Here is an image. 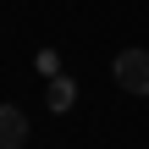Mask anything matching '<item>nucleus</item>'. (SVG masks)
I'll list each match as a JSON object with an SVG mask.
<instances>
[{
    "instance_id": "nucleus-1",
    "label": "nucleus",
    "mask_w": 149,
    "mask_h": 149,
    "mask_svg": "<svg viewBox=\"0 0 149 149\" xmlns=\"http://www.w3.org/2000/svg\"><path fill=\"white\" fill-rule=\"evenodd\" d=\"M111 72H116V88H127V94H149V50L144 44H127L116 61H111Z\"/></svg>"
},
{
    "instance_id": "nucleus-2",
    "label": "nucleus",
    "mask_w": 149,
    "mask_h": 149,
    "mask_svg": "<svg viewBox=\"0 0 149 149\" xmlns=\"http://www.w3.org/2000/svg\"><path fill=\"white\" fill-rule=\"evenodd\" d=\"M28 144V116L22 105H0V149H22Z\"/></svg>"
},
{
    "instance_id": "nucleus-3",
    "label": "nucleus",
    "mask_w": 149,
    "mask_h": 149,
    "mask_svg": "<svg viewBox=\"0 0 149 149\" xmlns=\"http://www.w3.org/2000/svg\"><path fill=\"white\" fill-rule=\"evenodd\" d=\"M72 100H77V83L72 77H55L50 83V111H72Z\"/></svg>"
}]
</instances>
